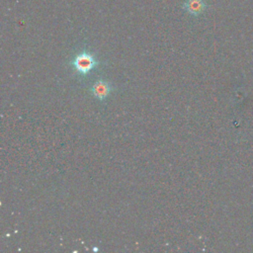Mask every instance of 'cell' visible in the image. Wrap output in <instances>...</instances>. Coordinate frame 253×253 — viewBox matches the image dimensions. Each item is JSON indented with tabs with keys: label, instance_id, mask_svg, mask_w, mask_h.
Here are the masks:
<instances>
[{
	"label": "cell",
	"instance_id": "6da1fadb",
	"mask_svg": "<svg viewBox=\"0 0 253 253\" xmlns=\"http://www.w3.org/2000/svg\"><path fill=\"white\" fill-rule=\"evenodd\" d=\"M71 64L74 70L79 75L84 76L89 74L93 69H95L99 65V61L92 53L84 50L74 56Z\"/></svg>",
	"mask_w": 253,
	"mask_h": 253
},
{
	"label": "cell",
	"instance_id": "7a4b0ae2",
	"mask_svg": "<svg viewBox=\"0 0 253 253\" xmlns=\"http://www.w3.org/2000/svg\"><path fill=\"white\" fill-rule=\"evenodd\" d=\"M112 91H113L112 84L109 81H106L103 79L96 81L91 87V92L93 96L100 101H104L106 98H108Z\"/></svg>",
	"mask_w": 253,
	"mask_h": 253
},
{
	"label": "cell",
	"instance_id": "3957f363",
	"mask_svg": "<svg viewBox=\"0 0 253 253\" xmlns=\"http://www.w3.org/2000/svg\"><path fill=\"white\" fill-rule=\"evenodd\" d=\"M183 8L191 15L198 16L206 10L207 5L204 0H187L184 3Z\"/></svg>",
	"mask_w": 253,
	"mask_h": 253
}]
</instances>
